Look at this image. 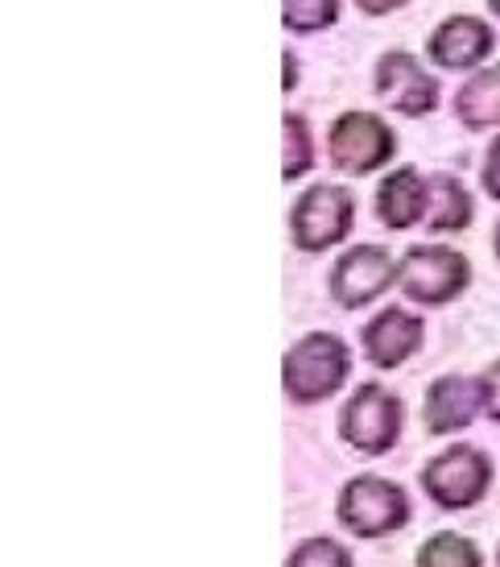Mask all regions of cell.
<instances>
[{
  "label": "cell",
  "instance_id": "cell-1",
  "mask_svg": "<svg viewBox=\"0 0 500 567\" xmlns=\"http://www.w3.org/2000/svg\"><path fill=\"white\" fill-rule=\"evenodd\" d=\"M347 373H352V348L331 331H306L282 361L285 398L298 406L323 402L344 390Z\"/></svg>",
  "mask_w": 500,
  "mask_h": 567
},
{
  "label": "cell",
  "instance_id": "cell-2",
  "mask_svg": "<svg viewBox=\"0 0 500 567\" xmlns=\"http://www.w3.org/2000/svg\"><path fill=\"white\" fill-rule=\"evenodd\" d=\"M414 505H409L406 488L385 481V476H352L340 493V522L360 538L397 535L409 522Z\"/></svg>",
  "mask_w": 500,
  "mask_h": 567
},
{
  "label": "cell",
  "instance_id": "cell-3",
  "mask_svg": "<svg viewBox=\"0 0 500 567\" xmlns=\"http://www.w3.org/2000/svg\"><path fill=\"white\" fill-rule=\"evenodd\" d=\"M402 419H406L402 398L381 390L376 381H368L340 410V435L364 456H381V452H389L393 443L402 440Z\"/></svg>",
  "mask_w": 500,
  "mask_h": 567
},
{
  "label": "cell",
  "instance_id": "cell-4",
  "mask_svg": "<svg viewBox=\"0 0 500 567\" xmlns=\"http://www.w3.org/2000/svg\"><path fill=\"white\" fill-rule=\"evenodd\" d=\"M397 282H402V290L414 302L438 307V302H451L468 290L471 266L459 249H447V245H414L402 257V278Z\"/></svg>",
  "mask_w": 500,
  "mask_h": 567
},
{
  "label": "cell",
  "instance_id": "cell-5",
  "mask_svg": "<svg viewBox=\"0 0 500 567\" xmlns=\"http://www.w3.org/2000/svg\"><path fill=\"white\" fill-rule=\"evenodd\" d=\"M488 485H492V460L471 443H455L423 468V488L442 509H468L485 497Z\"/></svg>",
  "mask_w": 500,
  "mask_h": 567
},
{
  "label": "cell",
  "instance_id": "cell-6",
  "mask_svg": "<svg viewBox=\"0 0 500 567\" xmlns=\"http://www.w3.org/2000/svg\"><path fill=\"white\" fill-rule=\"evenodd\" d=\"M352 216H356V204L344 187H331V183H314L311 190L298 195L294 212H290V233H294V245L302 252H323L331 245L352 233Z\"/></svg>",
  "mask_w": 500,
  "mask_h": 567
},
{
  "label": "cell",
  "instance_id": "cell-7",
  "mask_svg": "<svg viewBox=\"0 0 500 567\" xmlns=\"http://www.w3.org/2000/svg\"><path fill=\"white\" fill-rule=\"evenodd\" d=\"M331 162L344 174H373L393 158L397 137L376 112H344L331 125Z\"/></svg>",
  "mask_w": 500,
  "mask_h": 567
},
{
  "label": "cell",
  "instance_id": "cell-8",
  "mask_svg": "<svg viewBox=\"0 0 500 567\" xmlns=\"http://www.w3.org/2000/svg\"><path fill=\"white\" fill-rule=\"evenodd\" d=\"M397 278H402V266L393 261L389 249H381V245H352L331 266V295H335L340 307L356 311L364 302L381 299Z\"/></svg>",
  "mask_w": 500,
  "mask_h": 567
},
{
  "label": "cell",
  "instance_id": "cell-9",
  "mask_svg": "<svg viewBox=\"0 0 500 567\" xmlns=\"http://www.w3.org/2000/svg\"><path fill=\"white\" fill-rule=\"evenodd\" d=\"M376 95L402 116H430L438 109V80L430 71H423V63L409 50H389L376 63Z\"/></svg>",
  "mask_w": 500,
  "mask_h": 567
},
{
  "label": "cell",
  "instance_id": "cell-10",
  "mask_svg": "<svg viewBox=\"0 0 500 567\" xmlns=\"http://www.w3.org/2000/svg\"><path fill=\"white\" fill-rule=\"evenodd\" d=\"M497 47V33L488 21L471 13H459V17H447L435 33H430V59H435L442 71H476V66L485 63L488 54Z\"/></svg>",
  "mask_w": 500,
  "mask_h": 567
},
{
  "label": "cell",
  "instance_id": "cell-11",
  "mask_svg": "<svg viewBox=\"0 0 500 567\" xmlns=\"http://www.w3.org/2000/svg\"><path fill=\"white\" fill-rule=\"evenodd\" d=\"M423 348V319L409 316L406 307H385L364 328V352L376 369H397Z\"/></svg>",
  "mask_w": 500,
  "mask_h": 567
},
{
  "label": "cell",
  "instance_id": "cell-12",
  "mask_svg": "<svg viewBox=\"0 0 500 567\" xmlns=\"http://www.w3.org/2000/svg\"><path fill=\"white\" fill-rule=\"evenodd\" d=\"M476 414H485L480 410V381L476 378H463V373H447V378H438L430 385V394H426V431L430 435H447V431H463V426L476 423Z\"/></svg>",
  "mask_w": 500,
  "mask_h": 567
},
{
  "label": "cell",
  "instance_id": "cell-13",
  "mask_svg": "<svg viewBox=\"0 0 500 567\" xmlns=\"http://www.w3.org/2000/svg\"><path fill=\"white\" fill-rule=\"evenodd\" d=\"M426 178L414 166H397L393 174H385V183L376 190V220L393 228V233H406L418 220H426Z\"/></svg>",
  "mask_w": 500,
  "mask_h": 567
},
{
  "label": "cell",
  "instance_id": "cell-14",
  "mask_svg": "<svg viewBox=\"0 0 500 567\" xmlns=\"http://www.w3.org/2000/svg\"><path fill=\"white\" fill-rule=\"evenodd\" d=\"M426 228L430 233H463L476 220V204H471L468 187L455 174H430L426 178Z\"/></svg>",
  "mask_w": 500,
  "mask_h": 567
},
{
  "label": "cell",
  "instance_id": "cell-15",
  "mask_svg": "<svg viewBox=\"0 0 500 567\" xmlns=\"http://www.w3.org/2000/svg\"><path fill=\"white\" fill-rule=\"evenodd\" d=\"M455 116L468 128H500V66L471 75L455 95Z\"/></svg>",
  "mask_w": 500,
  "mask_h": 567
},
{
  "label": "cell",
  "instance_id": "cell-16",
  "mask_svg": "<svg viewBox=\"0 0 500 567\" xmlns=\"http://www.w3.org/2000/svg\"><path fill=\"white\" fill-rule=\"evenodd\" d=\"M418 567H485V555L471 538L447 530V535L426 538L418 551Z\"/></svg>",
  "mask_w": 500,
  "mask_h": 567
},
{
  "label": "cell",
  "instance_id": "cell-17",
  "mask_svg": "<svg viewBox=\"0 0 500 567\" xmlns=\"http://www.w3.org/2000/svg\"><path fill=\"white\" fill-rule=\"evenodd\" d=\"M340 21V0H285L282 25L290 33H319Z\"/></svg>",
  "mask_w": 500,
  "mask_h": 567
},
{
  "label": "cell",
  "instance_id": "cell-18",
  "mask_svg": "<svg viewBox=\"0 0 500 567\" xmlns=\"http://www.w3.org/2000/svg\"><path fill=\"white\" fill-rule=\"evenodd\" d=\"M285 178L294 183L302 174L314 166V137H311V125H306V116L302 112H285Z\"/></svg>",
  "mask_w": 500,
  "mask_h": 567
},
{
  "label": "cell",
  "instance_id": "cell-19",
  "mask_svg": "<svg viewBox=\"0 0 500 567\" xmlns=\"http://www.w3.org/2000/svg\"><path fill=\"white\" fill-rule=\"evenodd\" d=\"M285 567H352V555L335 538H306L294 547Z\"/></svg>",
  "mask_w": 500,
  "mask_h": 567
},
{
  "label": "cell",
  "instance_id": "cell-20",
  "mask_svg": "<svg viewBox=\"0 0 500 567\" xmlns=\"http://www.w3.org/2000/svg\"><path fill=\"white\" fill-rule=\"evenodd\" d=\"M476 381H480V410H485L488 419H497L500 423V361L488 364Z\"/></svg>",
  "mask_w": 500,
  "mask_h": 567
},
{
  "label": "cell",
  "instance_id": "cell-21",
  "mask_svg": "<svg viewBox=\"0 0 500 567\" xmlns=\"http://www.w3.org/2000/svg\"><path fill=\"white\" fill-rule=\"evenodd\" d=\"M485 195L488 199H497L500 204V133L492 137V145H488V154H485Z\"/></svg>",
  "mask_w": 500,
  "mask_h": 567
},
{
  "label": "cell",
  "instance_id": "cell-22",
  "mask_svg": "<svg viewBox=\"0 0 500 567\" xmlns=\"http://www.w3.org/2000/svg\"><path fill=\"white\" fill-rule=\"evenodd\" d=\"M360 9H364V13H393V9H402V4H406V0H356Z\"/></svg>",
  "mask_w": 500,
  "mask_h": 567
},
{
  "label": "cell",
  "instance_id": "cell-23",
  "mask_svg": "<svg viewBox=\"0 0 500 567\" xmlns=\"http://www.w3.org/2000/svg\"><path fill=\"white\" fill-rule=\"evenodd\" d=\"M488 4H492V13H497V17H500V0H488Z\"/></svg>",
  "mask_w": 500,
  "mask_h": 567
},
{
  "label": "cell",
  "instance_id": "cell-24",
  "mask_svg": "<svg viewBox=\"0 0 500 567\" xmlns=\"http://www.w3.org/2000/svg\"><path fill=\"white\" fill-rule=\"evenodd\" d=\"M497 257H500V224H497Z\"/></svg>",
  "mask_w": 500,
  "mask_h": 567
}]
</instances>
